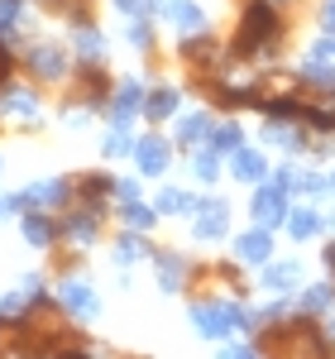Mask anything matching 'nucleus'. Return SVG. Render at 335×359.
Returning <instances> with one entry per match:
<instances>
[{"instance_id":"1","label":"nucleus","mask_w":335,"mask_h":359,"mask_svg":"<svg viewBox=\"0 0 335 359\" xmlns=\"http://www.w3.org/2000/svg\"><path fill=\"white\" fill-rule=\"evenodd\" d=\"M282 10H273L268 0H249L240 10V25H235V43H230V57H273L282 39Z\"/></svg>"},{"instance_id":"2","label":"nucleus","mask_w":335,"mask_h":359,"mask_svg":"<svg viewBox=\"0 0 335 359\" xmlns=\"http://www.w3.org/2000/svg\"><path fill=\"white\" fill-rule=\"evenodd\" d=\"M187 316H192V326L206 335V340H225V335L254 326V311H245L240 302H192Z\"/></svg>"},{"instance_id":"3","label":"nucleus","mask_w":335,"mask_h":359,"mask_svg":"<svg viewBox=\"0 0 335 359\" xmlns=\"http://www.w3.org/2000/svg\"><path fill=\"white\" fill-rule=\"evenodd\" d=\"M25 72L39 77V82H67L72 77V53L57 43V39H34L25 48Z\"/></svg>"},{"instance_id":"4","label":"nucleus","mask_w":335,"mask_h":359,"mask_svg":"<svg viewBox=\"0 0 335 359\" xmlns=\"http://www.w3.org/2000/svg\"><path fill=\"white\" fill-rule=\"evenodd\" d=\"M72 201V182L67 177H39V182H29L20 196H10V211H53V206H67Z\"/></svg>"},{"instance_id":"5","label":"nucleus","mask_w":335,"mask_h":359,"mask_svg":"<svg viewBox=\"0 0 335 359\" xmlns=\"http://www.w3.org/2000/svg\"><path fill=\"white\" fill-rule=\"evenodd\" d=\"M57 306H62V316H72V321H96L101 316V297H96V287L86 283V278L67 273L57 283Z\"/></svg>"},{"instance_id":"6","label":"nucleus","mask_w":335,"mask_h":359,"mask_svg":"<svg viewBox=\"0 0 335 359\" xmlns=\"http://www.w3.org/2000/svg\"><path fill=\"white\" fill-rule=\"evenodd\" d=\"M144 91H149V86H144L139 77H120V82L111 86V96H106V120H111V125H130L135 115H144Z\"/></svg>"},{"instance_id":"7","label":"nucleus","mask_w":335,"mask_h":359,"mask_svg":"<svg viewBox=\"0 0 335 359\" xmlns=\"http://www.w3.org/2000/svg\"><path fill=\"white\" fill-rule=\"evenodd\" d=\"M225 230H230V201H225V196H196L192 235L196 240H221Z\"/></svg>"},{"instance_id":"8","label":"nucleus","mask_w":335,"mask_h":359,"mask_svg":"<svg viewBox=\"0 0 335 359\" xmlns=\"http://www.w3.org/2000/svg\"><path fill=\"white\" fill-rule=\"evenodd\" d=\"M249 211H254V221L268 225V230H273V225H282V221H287V187H282L278 177H273V182H259Z\"/></svg>"},{"instance_id":"9","label":"nucleus","mask_w":335,"mask_h":359,"mask_svg":"<svg viewBox=\"0 0 335 359\" xmlns=\"http://www.w3.org/2000/svg\"><path fill=\"white\" fill-rule=\"evenodd\" d=\"M62 240L77 249H91L96 240H101V206H91V201H82L67 221H62Z\"/></svg>"},{"instance_id":"10","label":"nucleus","mask_w":335,"mask_h":359,"mask_svg":"<svg viewBox=\"0 0 335 359\" xmlns=\"http://www.w3.org/2000/svg\"><path fill=\"white\" fill-rule=\"evenodd\" d=\"M135 163H139L144 177H163L168 163H172V144L163 135H144L135 139Z\"/></svg>"},{"instance_id":"11","label":"nucleus","mask_w":335,"mask_h":359,"mask_svg":"<svg viewBox=\"0 0 335 359\" xmlns=\"http://www.w3.org/2000/svg\"><path fill=\"white\" fill-rule=\"evenodd\" d=\"M158 20H168L177 34H201L206 29V5L201 0H163Z\"/></svg>"},{"instance_id":"12","label":"nucleus","mask_w":335,"mask_h":359,"mask_svg":"<svg viewBox=\"0 0 335 359\" xmlns=\"http://www.w3.org/2000/svg\"><path fill=\"white\" fill-rule=\"evenodd\" d=\"M72 53H77V62H106L111 43H106V34L91 25V20H77L72 25Z\"/></svg>"},{"instance_id":"13","label":"nucleus","mask_w":335,"mask_h":359,"mask_svg":"<svg viewBox=\"0 0 335 359\" xmlns=\"http://www.w3.org/2000/svg\"><path fill=\"white\" fill-rule=\"evenodd\" d=\"M235 259L240 264H268L273 259V230L268 225H254L245 235H235Z\"/></svg>"},{"instance_id":"14","label":"nucleus","mask_w":335,"mask_h":359,"mask_svg":"<svg viewBox=\"0 0 335 359\" xmlns=\"http://www.w3.org/2000/svg\"><path fill=\"white\" fill-rule=\"evenodd\" d=\"M149 259H153V269H158V287H163V292H182V287H187L192 269H187L182 254H172V249H153Z\"/></svg>"},{"instance_id":"15","label":"nucleus","mask_w":335,"mask_h":359,"mask_svg":"<svg viewBox=\"0 0 335 359\" xmlns=\"http://www.w3.org/2000/svg\"><path fill=\"white\" fill-rule=\"evenodd\" d=\"M20 230H25V245H34V249H53L57 240H62V225H57L48 211H25Z\"/></svg>"},{"instance_id":"16","label":"nucleus","mask_w":335,"mask_h":359,"mask_svg":"<svg viewBox=\"0 0 335 359\" xmlns=\"http://www.w3.org/2000/svg\"><path fill=\"white\" fill-rule=\"evenodd\" d=\"M177 106H182V91H177V86L163 82V86H149V91H144V120H153V125L172 120Z\"/></svg>"},{"instance_id":"17","label":"nucleus","mask_w":335,"mask_h":359,"mask_svg":"<svg viewBox=\"0 0 335 359\" xmlns=\"http://www.w3.org/2000/svg\"><path fill=\"white\" fill-rule=\"evenodd\" d=\"M39 111H43L39 96L25 91V86H5V91H0V115H10V120H29V125H34Z\"/></svg>"},{"instance_id":"18","label":"nucleus","mask_w":335,"mask_h":359,"mask_svg":"<svg viewBox=\"0 0 335 359\" xmlns=\"http://www.w3.org/2000/svg\"><path fill=\"white\" fill-rule=\"evenodd\" d=\"M230 177H235V182H264V177H268V158H264L259 149H245V144H240V149L230 154Z\"/></svg>"},{"instance_id":"19","label":"nucleus","mask_w":335,"mask_h":359,"mask_svg":"<svg viewBox=\"0 0 335 359\" xmlns=\"http://www.w3.org/2000/svg\"><path fill=\"white\" fill-rule=\"evenodd\" d=\"M149 254H153V245L144 240L139 230H120V235H115V249H111L115 269H130V264H139V259H149Z\"/></svg>"},{"instance_id":"20","label":"nucleus","mask_w":335,"mask_h":359,"mask_svg":"<svg viewBox=\"0 0 335 359\" xmlns=\"http://www.w3.org/2000/svg\"><path fill=\"white\" fill-rule=\"evenodd\" d=\"M72 187H77L82 201L101 206L106 196H115V177H111V172H77V182H72Z\"/></svg>"},{"instance_id":"21","label":"nucleus","mask_w":335,"mask_h":359,"mask_svg":"<svg viewBox=\"0 0 335 359\" xmlns=\"http://www.w3.org/2000/svg\"><path fill=\"white\" fill-rule=\"evenodd\" d=\"M297 283H302V264L297 259H282V264H268L264 269V287L268 292H292Z\"/></svg>"},{"instance_id":"22","label":"nucleus","mask_w":335,"mask_h":359,"mask_svg":"<svg viewBox=\"0 0 335 359\" xmlns=\"http://www.w3.org/2000/svg\"><path fill=\"white\" fill-rule=\"evenodd\" d=\"M153 206H158V216H192V206H196V196L187 192V187H158V196H153Z\"/></svg>"},{"instance_id":"23","label":"nucleus","mask_w":335,"mask_h":359,"mask_svg":"<svg viewBox=\"0 0 335 359\" xmlns=\"http://www.w3.org/2000/svg\"><path fill=\"white\" fill-rule=\"evenodd\" d=\"M321 230H326V216H321V211H311V206L287 211V235H292V240H316Z\"/></svg>"},{"instance_id":"24","label":"nucleus","mask_w":335,"mask_h":359,"mask_svg":"<svg viewBox=\"0 0 335 359\" xmlns=\"http://www.w3.org/2000/svg\"><path fill=\"white\" fill-rule=\"evenodd\" d=\"M211 130H216V120H211L206 111H192V115L177 120V144H187V149H192V144H206Z\"/></svg>"},{"instance_id":"25","label":"nucleus","mask_w":335,"mask_h":359,"mask_svg":"<svg viewBox=\"0 0 335 359\" xmlns=\"http://www.w3.org/2000/svg\"><path fill=\"white\" fill-rule=\"evenodd\" d=\"M177 53L187 57V62H211V57L221 53V43L201 29V34H182V43H177Z\"/></svg>"},{"instance_id":"26","label":"nucleus","mask_w":335,"mask_h":359,"mask_svg":"<svg viewBox=\"0 0 335 359\" xmlns=\"http://www.w3.org/2000/svg\"><path fill=\"white\" fill-rule=\"evenodd\" d=\"M335 311V283H316L302 292V316H331Z\"/></svg>"},{"instance_id":"27","label":"nucleus","mask_w":335,"mask_h":359,"mask_svg":"<svg viewBox=\"0 0 335 359\" xmlns=\"http://www.w3.org/2000/svg\"><path fill=\"white\" fill-rule=\"evenodd\" d=\"M264 115L268 120H282V125H297V120H307V106L297 96H268L264 101Z\"/></svg>"},{"instance_id":"28","label":"nucleus","mask_w":335,"mask_h":359,"mask_svg":"<svg viewBox=\"0 0 335 359\" xmlns=\"http://www.w3.org/2000/svg\"><path fill=\"white\" fill-rule=\"evenodd\" d=\"M302 86H311V91H335V67L326 57H307L302 62Z\"/></svg>"},{"instance_id":"29","label":"nucleus","mask_w":335,"mask_h":359,"mask_svg":"<svg viewBox=\"0 0 335 359\" xmlns=\"http://www.w3.org/2000/svg\"><path fill=\"white\" fill-rule=\"evenodd\" d=\"M101 154H106V158H130V154H135V135H130V125H111V135L101 139Z\"/></svg>"},{"instance_id":"30","label":"nucleus","mask_w":335,"mask_h":359,"mask_svg":"<svg viewBox=\"0 0 335 359\" xmlns=\"http://www.w3.org/2000/svg\"><path fill=\"white\" fill-rule=\"evenodd\" d=\"M153 221H158V206H144V201H130V206H120V225L125 230H153Z\"/></svg>"},{"instance_id":"31","label":"nucleus","mask_w":335,"mask_h":359,"mask_svg":"<svg viewBox=\"0 0 335 359\" xmlns=\"http://www.w3.org/2000/svg\"><path fill=\"white\" fill-rule=\"evenodd\" d=\"M192 177L196 182H216V177H221V154H216L211 144H201L192 154Z\"/></svg>"},{"instance_id":"32","label":"nucleus","mask_w":335,"mask_h":359,"mask_svg":"<svg viewBox=\"0 0 335 359\" xmlns=\"http://www.w3.org/2000/svg\"><path fill=\"white\" fill-rule=\"evenodd\" d=\"M111 10L120 20H158L163 0H111Z\"/></svg>"},{"instance_id":"33","label":"nucleus","mask_w":335,"mask_h":359,"mask_svg":"<svg viewBox=\"0 0 335 359\" xmlns=\"http://www.w3.org/2000/svg\"><path fill=\"white\" fill-rule=\"evenodd\" d=\"M125 43L135 53H153V20H125Z\"/></svg>"},{"instance_id":"34","label":"nucleus","mask_w":335,"mask_h":359,"mask_svg":"<svg viewBox=\"0 0 335 359\" xmlns=\"http://www.w3.org/2000/svg\"><path fill=\"white\" fill-rule=\"evenodd\" d=\"M206 144H211L216 154H235V149L245 144V130H240L235 120H225V125H216V130H211V139H206Z\"/></svg>"},{"instance_id":"35","label":"nucleus","mask_w":335,"mask_h":359,"mask_svg":"<svg viewBox=\"0 0 335 359\" xmlns=\"http://www.w3.org/2000/svg\"><path fill=\"white\" fill-rule=\"evenodd\" d=\"M29 0H0V34H20Z\"/></svg>"},{"instance_id":"36","label":"nucleus","mask_w":335,"mask_h":359,"mask_svg":"<svg viewBox=\"0 0 335 359\" xmlns=\"http://www.w3.org/2000/svg\"><path fill=\"white\" fill-rule=\"evenodd\" d=\"M115 206H130V201H139V177H115Z\"/></svg>"},{"instance_id":"37","label":"nucleus","mask_w":335,"mask_h":359,"mask_svg":"<svg viewBox=\"0 0 335 359\" xmlns=\"http://www.w3.org/2000/svg\"><path fill=\"white\" fill-rule=\"evenodd\" d=\"M302 125H311V130H321V135H331L335 130V111H321V106H307V120Z\"/></svg>"},{"instance_id":"38","label":"nucleus","mask_w":335,"mask_h":359,"mask_svg":"<svg viewBox=\"0 0 335 359\" xmlns=\"http://www.w3.org/2000/svg\"><path fill=\"white\" fill-rule=\"evenodd\" d=\"M316 25H321V34H335V0L316 5Z\"/></svg>"},{"instance_id":"39","label":"nucleus","mask_w":335,"mask_h":359,"mask_svg":"<svg viewBox=\"0 0 335 359\" xmlns=\"http://www.w3.org/2000/svg\"><path fill=\"white\" fill-rule=\"evenodd\" d=\"M221 359H259V350H254V345H225Z\"/></svg>"},{"instance_id":"40","label":"nucleus","mask_w":335,"mask_h":359,"mask_svg":"<svg viewBox=\"0 0 335 359\" xmlns=\"http://www.w3.org/2000/svg\"><path fill=\"white\" fill-rule=\"evenodd\" d=\"M57 359H96V355H91V350H82V340H77V345H62V350H57Z\"/></svg>"},{"instance_id":"41","label":"nucleus","mask_w":335,"mask_h":359,"mask_svg":"<svg viewBox=\"0 0 335 359\" xmlns=\"http://www.w3.org/2000/svg\"><path fill=\"white\" fill-rule=\"evenodd\" d=\"M326 269H331V283H335V245H326Z\"/></svg>"},{"instance_id":"42","label":"nucleus","mask_w":335,"mask_h":359,"mask_svg":"<svg viewBox=\"0 0 335 359\" xmlns=\"http://www.w3.org/2000/svg\"><path fill=\"white\" fill-rule=\"evenodd\" d=\"M0 216H10V196H0Z\"/></svg>"},{"instance_id":"43","label":"nucleus","mask_w":335,"mask_h":359,"mask_svg":"<svg viewBox=\"0 0 335 359\" xmlns=\"http://www.w3.org/2000/svg\"><path fill=\"white\" fill-rule=\"evenodd\" d=\"M268 5H273V10H287V5H292V0H268Z\"/></svg>"},{"instance_id":"44","label":"nucleus","mask_w":335,"mask_h":359,"mask_svg":"<svg viewBox=\"0 0 335 359\" xmlns=\"http://www.w3.org/2000/svg\"><path fill=\"white\" fill-rule=\"evenodd\" d=\"M0 172H5V158H0Z\"/></svg>"},{"instance_id":"45","label":"nucleus","mask_w":335,"mask_h":359,"mask_svg":"<svg viewBox=\"0 0 335 359\" xmlns=\"http://www.w3.org/2000/svg\"><path fill=\"white\" fill-rule=\"evenodd\" d=\"M331 192H335V177H331Z\"/></svg>"},{"instance_id":"46","label":"nucleus","mask_w":335,"mask_h":359,"mask_svg":"<svg viewBox=\"0 0 335 359\" xmlns=\"http://www.w3.org/2000/svg\"><path fill=\"white\" fill-rule=\"evenodd\" d=\"M331 225H335V216H331Z\"/></svg>"}]
</instances>
